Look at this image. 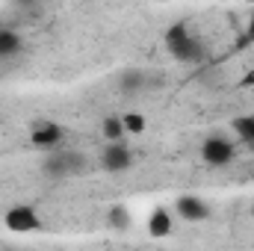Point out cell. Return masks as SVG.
<instances>
[{
  "label": "cell",
  "mask_w": 254,
  "mask_h": 251,
  "mask_svg": "<svg viewBox=\"0 0 254 251\" xmlns=\"http://www.w3.org/2000/svg\"><path fill=\"white\" fill-rule=\"evenodd\" d=\"M166 48H169V54H172L175 60H181V63H195V60L201 57V48H198V42L192 39V33H190L187 24H175V27L166 30Z\"/></svg>",
  "instance_id": "cell-1"
},
{
  "label": "cell",
  "mask_w": 254,
  "mask_h": 251,
  "mask_svg": "<svg viewBox=\"0 0 254 251\" xmlns=\"http://www.w3.org/2000/svg\"><path fill=\"white\" fill-rule=\"evenodd\" d=\"M3 225H6L12 234H36V231H42V216H39V210L30 207V204H15V207L6 210Z\"/></svg>",
  "instance_id": "cell-2"
},
{
  "label": "cell",
  "mask_w": 254,
  "mask_h": 251,
  "mask_svg": "<svg viewBox=\"0 0 254 251\" xmlns=\"http://www.w3.org/2000/svg\"><path fill=\"white\" fill-rule=\"evenodd\" d=\"M51 175H57V178H65V175H80L83 169H86V157L83 154H77V151H57L51 160H48V166H45Z\"/></svg>",
  "instance_id": "cell-3"
},
{
  "label": "cell",
  "mask_w": 254,
  "mask_h": 251,
  "mask_svg": "<svg viewBox=\"0 0 254 251\" xmlns=\"http://www.w3.org/2000/svg\"><path fill=\"white\" fill-rule=\"evenodd\" d=\"M201 160H204L207 166H228V163L234 160V145H231L228 139L210 136V139H204V145H201Z\"/></svg>",
  "instance_id": "cell-4"
},
{
  "label": "cell",
  "mask_w": 254,
  "mask_h": 251,
  "mask_svg": "<svg viewBox=\"0 0 254 251\" xmlns=\"http://www.w3.org/2000/svg\"><path fill=\"white\" fill-rule=\"evenodd\" d=\"M101 163H104L107 172H125V169H130V163H133V154H130V148L122 145V142H110L104 148Z\"/></svg>",
  "instance_id": "cell-5"
},
{
  "label": "cell",
  "mask_w": 254,
  "mask_h": 251,
  "mask_svg": "<svg viewBox=\"0 0 254 251\" xmlns=\"http://www.w3.org/2000/svg\"><path fill=\"white\" fill-rule=\"evenodd\" d=\"M63 142V127L57 122H36L33 125V145L42 151H51Z\"/></svg>",
  "instance_id": "cell-6"
},
{
  "label": "cell",
  "mask_w": 254,
  "mask_h": 251,
  "mask_svg": "<svg viewBox=\"0 0 254 251\" xmlns=\"http://www.w3.org/2000/svg\"><path fill=\"white\" fill-rule=\"evenodd\" d=\"M178 216L187 222H201L210 216V207L198 195H184V198H178Z\"/></svg>",
  "instance_id": "cell-7"
},
{
  "label": "cell",
  "mask_w": 254,
  "mask_h": 251,
  "mask_svg": "<svg viewBox=\"0 0 254 251\" xmlns=\"http://www.w3.org/2000/svg\"><path fill=\"white\" fill-rule=\"evenodd\" d=\"M21 36L15 33V30H9V27H0V60L3 57H15L18 51H21Z\"/></svg>",
  "instance_id": "cell-8"
},
{
  "label": "cell",
  "mask_w": 254,
  "mask_h": 251,
  "mask_svg": "<svg viewBox=\"0 0 254 251\" xmlns=\"http://www.w3.org/2000/svg\"><path fill=\"white\" fill-rule=\"evenodd\" d=\"M148 231H151V237H169V231H172V216H169L166 210H154L151 219H148Z\"/></svg>",
  "instance_id": "cell-9"
},
{
  "label": "cell",
  "mask_w": 254,
  "mask_h": 251,
  "mask_svg": "<svg viewBox=\"0 0 254 251\" xmlns=\"http://www.w3.org/2000/svg\"><path fill=\"white\" fill-rule=\"evenodd\" d=\"M234 130H237V136H240V139H246V142H254V113L234 119Z\"/></svg>",
  "instance_id": "cell-10"
},
{
  "label": "cell",
  "mask_w": 254,
  "mask_h": 251,
  "mask_svg": "<svg viewBox=\"0 0 254 251\" xmlns=\"http://www.w3.org/2000/svg\"><path fill=\"white\" fill-rule=\"evenodd\" d=\"M104 136H107L110 142H119V139L125 136V125H122V119H104Z\"/></svg>",
  "instance_id": "cell-11"
},
{
  "label": "cell",
  "mask_w": 254,
  "mask_h": 251,
  "mask_svg": "<svg viewBox=\"0 0 254 251\" xmlns=\"http://www.w3.org/2000/svg\"><path fill=\"white\" fill-rule=\"evenodd\" d=\"M142 83H145L142 71H127V74H122V89H125V92H136Z\"/></svg>",
  "instance_id": "cell-12"
},
{
  "label": "cell",
  "mask_w": 254,
  "mask_h": 251,
  "mask_svg": "<svg viewBox=\"0 0 254 251\" xmlns=\"http://www.w3.org/2000/svg\"><path fill=\"white\" fill-rule=\"evenodd\" d=\"M122 125H125V133H142L145 130V119L139 113H127L122 119Z\"/></svg>",
  "instance_id": "cell-13"
},
{
  "label": "cell",
  "mask_w": 254,
  "mask_h": 251,
  "mask_svg": "<svg viewBox=\"0 0 254 251\" xmlns=\"http://www.w3.org/2000/svg\"><path fill=\"white\" fill-rule=\"evenodd\" d=\"M110 219H113V225H116V228H127V225H130V216H127L122 207H116V210L110 213Z\"/></svg>",
  "instance_id": "cell-14"
},
{
  "label": "cell",
  "mask_w": 254,
  "mask_h": 251,
  "mask_svg": "<svg viewBox=\"0 0 254 251\" xmlns=\"http://www.w3.org/2000/svg\"><path fill=\"white\" fill-rule=\"evenodd\" d=\"M254 42V12L249 15V24H246V36H243V45H252Z\"/></svg>",
  "instance_id": "cell-15"
},
{
  "label": "cell",
  "mask_w": 254,
  "mask_h": 251,
  "mask_svg": "<svg viewBox=\"0 0 254 251\" xmlns=\"http://www.w3.org/2000/svg\"><path fill=\"white\" fill-rule=\"evenodd\" d=\"M240 86H254V68H249V74L240 80Z\"/></svg>",
  "instance_id": "cell-16"
}]
</instances>
